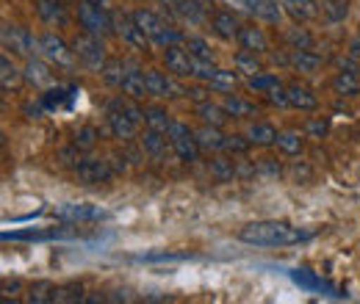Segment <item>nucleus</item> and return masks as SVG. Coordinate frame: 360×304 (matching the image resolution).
Segmentation results:
<instances>
[{"label":"nucleus","instance_id":"1","mask_svg":"<svg viewBox=\"0 0 360 304\" xmlns=\"http://www.w3.org/2000/svg\"><path fill=\"white\" fill-rule=\"evenodd\" d=\"M236 238L250 246H294V244L308 241L311 232H305L288 221H280V218H261V221L244 224L236 232Z\"/></svg>","mask_w":360,"mask_h":304},{"label":"nucleus","instance_id":"2","mask_svg":"<svg viewBox=\"0 0 360 304\" xmlns=\"http://www.w3.org/2000/svg\"><path fill=\"white\" fill-rule=\"evenodd\" d=\"M136 20V25L147 34V39L153 42V47H161V50H167V47H175V44H183L186 39V34L178 31L175 25H169L158 11H150V8H136L131 11Z\"/></svg>","mask_w":360,"mask_h":304},{"label":"nucleus","instance_id":"3","mask_svg":"<svg viewBox=\"0 0 360 304\" xmlns=\"http://www.w3.org/2000/svg\"><path fill=\"white\" fill-rule=\"evenodd\" d=\"M75 17H78V25L91 34V37H111L114 34V14L111 8H103V6H94L89 0H81L78 8H75Z\"/></svg>","mask_w":360,"mask_h":304},{"label":"nucleus","instance_id":"4","mask_svg":"<svg viewBox=\"0 0 360 304\" xmlns=\"http://www.w3.org/2000/svg\"><path fill=\"white\" fill-rule=\"evenodd\" d=\"M70 44H72V50H75V58H78L86 70H91V72H100V70H103V64L108 61L105 44H103L100 37H91V34L84 31V34H78Z\"/></svg>","mask_w":360,"mask_h":304},{"label":"nucleus","instance_id":"5","mask_svg":"<svg viewBox=\"0 0 360 304\" xmlns=\"http://www.w3.org/2000/svg\"><path fill=\"white\" fill-rule=\"evenodd\" d=\"M0 37H3L6 53H11V55H22V58L39 55V37H34L31 31H25V28H20V25L3 22Z\"/></svg>","mask_w":360,"mask_h":304},{"label":"nucleus","instance_id":"6","mask_svg":"<svg viewBox=\"0 0 360 304\" xmlns=\"http://www.w3.org/2000/svg\"><path fill=\"white\" fill-rule=\"evenodd\" d=\"M39 55L50 61V64H56V67H61V70H70L72 64H75V50H72V44L64 42L58 34H53V31H47L39 37Z\"/></svg>","mask_w":360,"mask_h":304},{"label":"nucleus","instance_id":"7","mask_svg":"<svg viewBox=\"0 0 360 304\" xmlns=\"http://www.w3.org/2000/svg\"><path fill=\"white\" fill-rule=\"evenodd\" d=\"M111 14H114V37H120L136 53H147L153 47L147 34L136 25L134 14H122V11H111Z\"/></svg>","mask_w":360,"mask_h":304},{"label":"nucleus","instance_id":"8","mask_svg":"<svg viewBox=\"0 0 360 304\" xmlns=\"http://www.w3.org/2000/svg\"><path fill=\"white\" fill-rule=\"evenodd\" d=\"M144 78H147L150 97H155V100H180V97H186V86H180L172 75H167L161 70H144Z\"/></svg>","mask_w":360,"mask_h":304},{"label":"nucleus","instance_id":"9","mask_svg":"<svg viewBox=\"0 0 360 304\" xmlns=\"http://www.w3.org/2000/svg\"><path fill=\"white\" fill-rule=\"evenodd\" d=\"M164 64H167V72H172L175 78H197V58H191L183 44L164 50Z\"/></svg>","mask_w":360,"mask_h":304},{"label":"nucleus","instance_id":"10","mask_svg":"<svg viewBox=\"0 0 360 304\" xmlns=\"http://www.w3.org/2000/svg\"><path fill=\"white\" fill-rule=\"evenodd\" d=\"M236 44L241 50H250V53H258V55H269L271 42L269 37L264 34V28H258L255 22H241L238 34H236Z\"/></svg>","mask_w":360,"mask_h":304},{"label":"nucleus","instance_id":"11","mask_svg":"<svg viewBox=\"0 0 360 304\" xmlns=\"http://www.w3.org/2000/svg\"><path fill=\"white\" fill-rule=\"evenodd\" d=\"M53 216L64 218V221H100L105 218V211L89 202H61L53 208Z\"/></svg>","mask_w":360,"mask_h":304},{"label":"nucleus","instance_id":"12","mask_svg":"<svg viewBox=\"0 0 360 304\" xmlns=\"http://www.w3.org/2000/svg\"><path fill=\"white\" fill-rule=\"evenodd\" d=\"M105 125H108V133L120 141H131L136 133H139V122H136L131 114H125L120 105H108V114H105Z\"/></svg>","mask_w":360,"mask_h":304},{"label":"nucleus","instance_id":"13","mask_svg":"<svg viewBox=\"0 0 360 304\" xmlns=\"http://www.w3.org/2000/svg\"><path fill=\"white\" fill-rule=\"evenodd\" d=\"M75 174H78V180L86 183V185H91V183H108L111 177H117L114 169H111V161H108V158H91V155L78 164Z\"/></svg>","mask_w":360,"mask_h":304},{"label":"nucleus","instance_id":"14","mask_svg":"<svg viewBox=\"0 0 360 304\" xmlns=\"http://www.w3.org/2000/svg\"><path fill=\"white\" fill-rule=\"evenodd\" d=\"M211 14H214L211 0H183L180 8L175 11V17L186 25H205V22H211Z\"/></svg>","mask_w":360,"mask_h":304},{"label":"nucleus","instance_id":"15","mask_svg":"<svg viewBox=\"0 0 360 304\" xmlns=\"http://www.w3.org/2000/svg\"><path fill=\"white\" fill-rule=\"evenodd\" d=\"M139 144H141V150H144V155L150 158V161H167V150H172V141H169V136L161 131H153V128H144V133L139 136Z\"/></svg>","mask_w":360,"mask_h":304},{"label":"nucleus","instance_id":"16","mask_svg":"<svg viewBox=\"0 0 360 304\" xmlns=\"http://www.w3.org/2000/svg\"><path fill=\"white\" fill-rule=\"evenodd\" d=\"M22 78H25V84H31L34 88H50L56 84V78H53V72H50V61H45L42 55L25 58Z\"/></svg>","mask_w":360,"mask_h":304},{"label":"nucleus","instance_id":"17","mask_svg":"<svg viewBox=\"0 0 360 304\" xmlns=\"http://www.w3.org/2000/svg\"><path fill=\"white\" fill-rule=\"evenodd\" d=\"M208 25H211V31H214L222 42H236V34H238V28H241V22H238V17H236L233 8H219V11H214Z\"/></svg>","mask_w":360,"mask_h":304},{"label":"nucleus","instance_id":"18","mask_svg":"<svg viewBox=\"0 0 360 304\" xmlns=\"http://www.w3.org/2000/svg\"><path fill=\"white\" fill-rule=\"evenodd\" d=\"M280 6H283V11H285L294 22H300V25L311 22V20H316V17L321 14L319 0H280Z\"/></svg>","mask_w":360,"mask_h":304},{"label":"nucleus","instance_id":"19","mask_svg":"<svg viewBox=\"0 0 360 304\" xmlns=\"http://www.w3.org/2000/svg\"><path fill=\"white\" fill-rule=\"evenodd\" d=\"M324 58L314 50H291V70L300 75H316L321 70Z\"/></svg>","mask_w":360,"mask_h":304},{"label":"nucleus","instance_id":"20","mask_svg":"<svg viewBox=\"0 0 360 304\" xmlns=\"http://www.w3.org/2000/svg\"><path fill=\"white\" fill-rule=\"evenodd\" d=\"M122 94H128L131 100H144L150 97V88H147V78H144V70L141 67H128V75L122 81Z\"/></svg>","mask_w":360,"mask_h":304},{"label":"nucleus","instance_id":"21","mask_svg":"<svg viewBox=\"0 0 360 304\" xmlns=\"http://www.w3.org/2000/svg\"><path fill=\"white\" fill-rule=\"evenodd\" d=\"M285 91H288L291 108H297V111H316L319 108V97L314 94V88L302 86V84H288Z\"/></svg>","mask_w":360,"mask_h":304},{"label":"nucleus","instance_id":"22","mask_svg":"<svg viewBox=\"0 0 360 304\" xmlns=\"http://www.w3.org/2000/svg\"><path fill=\"white\" fill-rule=\"evenodd\" d=\"M194 136H197V144H200L202 150H211V152H225L227 133H222V128H217V125H205V122H202V128H197V131H194Z\"/></svg>","mask_w":360,"mask_h":304},{"label":"nucleus","instance_id":"23","mask_svg":"<svg viewBox=\"0 0 360 304\" xmlns=\"http://www.w3.org/2000/svg\"><path fill=\"white\" fill-rule=\"evenodd\" d=\"M222 105L230 114V119H252V117H258V105L244 100V97H238V94H225Z\"/></svg>","mask_w":360,"mask_h":304},{"label":"nucleus","instance_id":"24","mask_svg":"<svg viewBox=\"0 0 360 304\" xmlns=\"http://www.w3.org/2000/svg\"><path fill=\"white\" fill-rule=\"evenodd\" d=\"M194 114L200 117V122H205V125H217V128H222L227 119H230V114L225 111V105H222V103H211V100L197 103V105H194Z\"/></svg>","mask_w":360,"mask_h":304},{"label":"nucleus","instance_id":"25","mask_svg":"<svg viewBox=\"0 0 360 304\" xmlns=\"http://www.w3.org/2000/svg\"><path fill=\"white\" fill-rule=\"evenodd\" d=\"M244 136L252 141V147H271V144H277L280 131L274 125H269V122H250Z\"/></svg>","mask_w":360,"mask_h":304},{"label":"nucleus","instance_id":"26","mask_svg":"<svg viewBox=\"0 0 360 304\" xmlns=\"http://www.w3.org/2000/svg\"><path fill=\"white\" fill-rule=\"evenodd\" d=\"M169 141H172V152L178 155V161H183V164H194L200 158V152H202V147L197 144V136L194 133L169 138Z\"/></svg>","mask_w":360,"mask_h":304},{"label":"nucleus","instance_id":"27","mask_svg":"<svg viewBox=\"0 0 360 304\" xmlns=\"http://www.w3.org/2000/svg\"><path fill=\"white\" fill-rule=\"evenodd\" d=\"M37 14L47 25H64L67 22V8L61 0H37Z\"/></svg>","mask_w":360,"mask_h":304},{"label":"nucleus","instance_id":"28","mask_svg":"<svg viewBox=\"0 0 360 304\" xmlns=\"http://www.w3.org/2000/svg\"><path fill=\"white\" fill-rule=\"evenodd\" d=\"M128 67H131V61H122V58H108V61L103 64V70H100V78H103L108 86L122 88V81H125V75H128Z\"/></svg>","mask_w":360,"mask_h":304},{"label":"nucleus","instance_id":"29","mask_svg":"<svg viewBox=\"0 0 360 304\" xmlns=\"http://www.w3.org/2000/svg\"><path fill=\"white\" fill-rule=\"evenodd\" d=\"M233 70L241 75V78H250V75H258L264 72V64L258 58V53H250V50H238L233 55Z\"/></svg>","mask_w":360,"mask_h":304},{"label":"nucleus","instance_id":"30","mask_svg":"<svg viewBox=\"0 0 360 304\" xmlns=\"http://www.w3.org/2000/svg\"><path fill=\"white\" fill-rule=\"evenodd\" d=\"M183 47L188 50V55H191V58L205 61V64H214V50H211V42H208L205 37H200V34H186Z\"/></svg>","mask_w":360,"mask_h":304},{"label":"nucleus","instance_id":"31","mask_svg":"<svg viewBox=\"0 0 360 304\" xmlns=\"http://www.w3.org/2000/svg\"><path fill=\"white\" fill-rule=\"evenodd\" d=\"M20 81H25V78H22V70L11 61L8 53H3V55H0V86H3V91L17 88L20 86Z\"/></svg>","mask_w":360,"mask_h":304},{"label":"nucleus","instance_id":"32","mask_svg":"<svg viewBox=\"0 0 360 304\" xmlns=\"http://www.w3.org/2000/svg\"><path fill=\"white\" fill-rule=\"evenodd\" d=\"M283 39H285V44L291 47V50H314V34L308 31V28H302L300 22H294L291 28H285V34H283Z\"/></svg>","mask_w":360,"mask_h":304},{"label":"nucleus","instance_id":"33","mask_svg":"<svg viewBox=\"0 0 360 304\" xmlns=\"http://www.w3.org/2000/svg\"><path fill=\"white\" fill-rule=\"evenodd\" d=\"M208 172L211 177L217 180V183H233L236 177H238V169H236V164L225 158V155H214L211 161H208Z\"/></svg>","mask_w":360,"mask_h":304},{"label":"nucleus","instance_id":"34","mask_svg":"<svg viewBox=\"0 0 360 304\" xmlns=\"http://www.w3.org/2000/svg\"><path fill=\"white\" fill-rule=\"evenodd\" d=\"M319 6H321L324 22L330 25H338L349 17V0H319Z\"/></svg>","mask_w":360,"mask_h":304},{"label":"nucleus","instance_id":"35","mask_svg":"<svg viewBox=\"0 0 360 304\" xmlns=\"http://www.w3.org/2000/svg\"><path fill=\"white\" fill-rule=\"evenodd\" d=\"M277 150H280L283 155H288V158H297V155H302V150H305V136L297 131H283L277 136Z\"/></svg>","mask_w":360,"mask_h":304},{"label":"nucleus","instance_id":"36","mask_svg":"<svg viewBox=\"0 0 360 304\" xmlns=\"http://www.w3.org/2000/svg\"><path fill=\"white\" fill-rule=\"evenodd\" d=\"M172 122H175V119H172V114H169L164 105H147V108H144V125H147V128L167 133Z\"/></svg>","mask_w":360,"mask_h":304},{"label":"nucleus","instance_id":"37","mask_svg":"<svg viewBox=\"0 0 360 304\" xmlns=\"http://www.w3.org/2000/svg\"><path fill=\"white\" fill-rule=\"evenodd\" d=\"M333 88H335V94H341V97H358L360 75L358 72H338V75L333 78Z\"/></svg>","mask_w":360,"mask_h":304},{"label":"nucleus","instance_id":"38","mask_svg":"<svg viewBox=\"0 0 360 304\" xmlns=\"http://www.w3.org/2000/svg\"><path fill=\"white\" fill-rule=\"evenodd\" d=\"M244 86L250 88V91L266 94L269 88L283 86V81H280V75H274V72H258V75H250V78H244Z\"/></svg>","mask_w":360,"mask_h":304},{"label":"nucleus","instance_id":"39","mask_svg":"<svg viewBox=\"0 0 360 304\" xmlns=\"http://www.w3.org/2000/svg\"><path fill=\"white\" fill-rule=\"evenodd\" d=\"M56 291H58V285H53V282H34L28 288V302H56Z\"/></svg>","mask_w":360,"mask_h":304},{"label":"nucleus","instance_id":"40","mask_svg":"<svg viewBox=\"0 0 360 304\" xmlns=\"http://www.w3.org/2000/svg\"><path fill=\"white\" fill-rule=\"evenodd\" d=\"M97 138H100V131H97V128H91V125H84V128H78V131H75V136H72V144H75L78 150L89 152V150H94Z\"/></svg>","mask_w":360,"mask_h":304},{"label":"nucleus","instance_id":"41","mask_svg":"<svg viewBox=\"0 0 360 304\" xmlns=\"http://www.w3.org/2000/svg\"><path fill=\"white\" fill-rule=\"evenodd\" d=\"M81 152H84V150H78L75 144H70V147H61V150L56 152V161H58L61 166H67V169H78V164L84 161Z\"/></svg>","mask_w":360,"mask_h":304},{"label":"nucleus","instance_id":"42","mask_svg":"<svg viewBox=\"0 0 360 304\" xmlns=\"http://www.w3.org/2000/svg\"><path fill=\"white\" fill-rule=\"evenodd\" d=\"M238 78H241L238 72H230V70H222V67H219L217 75H214V81H211L208 86L214 88V91H230V88L238 84Z\"/></svg>","mask_w":360,"mask_h":304},{"label":"nucleus","instance_id":"43","mask_svg":"<svg viewBox=\"0 0 360 304\" xmlns=\"http://www.w3.org/2000/svg\"><path fill=\"white\" fill-rule=\"evenodd\" d=\"M250 147H252V141H250L247 136H238V133H227L225 152H233V155H244V152H250Z\"/></svg>","mask_w":360,"mask_h":304},{"label":"nucleus","instance_id":"44","mask_svg":"<svg viewBox=\"0 0 360 304\" xmlns=\"http://www.w3.org/2000/svg\"><path fill=\"white\" fill-rule=\"evenodd\" d=\"M84 299V288L81 285H58L56 291V302H81Z\"/></svg>","mask_w":360,"mask_h":304},{"label":"nucleus","instance_id":"45","mask_svg":"<svg viewBox=\"0 0 360 304\" xmlns=\"http://www.w3.org/2000/svg\"><path fill=\"white\" fill-rule=\"evenodd\" d=\"M266 103L269 105H274V108H291V103H288V91H285V86H274V88H269L266 94Z\"/></svg>","mask_w":360,"mask_h":304},{"label":"nucleus","instance_id":"46","mask_svg":"<svg viewBox=\"0 0 360 304\" xmlns=\"http://www.w3.org/2000/svg\"><path fill=\"white\" fill-rule=\"evenodd\" d=\"M214 88L208 86V84H200V86H186V97L188 100H194V103H205V100H211L208 94H211Z\"/></svg>","mask_w":360,"mask_h":304},{"label":"nucleus","instance_id":"47","mask_svg":"<svg viewBox=\"0 0 360 304\" xmlns=\"http://www.w3.org/2000/svg\"><path fill=\"white\" fill-rule=\"evenodd\" d=\"M280 161L277 158H261L258 161V174H266V177H280Z\"/></svg>","mask_w":360,"mask_h":304},{"label":"nucleus","instance_id":"48","mask_svg":"<svg viewBox=\"0 0 360 304\" xmlns=\"http://www.w3.org/2000/svg\"><path fill=\"white\" fill-rule=\"evenodd\" d=\"M327 128H330V125H327V119H321V117H319V119H311V122L305 125V133H308V136H314V138H321V136L327 133Z\"/></svg>","mask_w":360,"mask_h":304},{"label":"nucleus","instance_id":"49","mask_svg":"<svg viewBox=\"0 0 360 304\" xmlns=\"http://www.w3.org/2000/svg\"><path fill=\"white\" fill-rule=\"evenodd\" d=\"M108 161H111V169H114V174H125V172H128V164H125L128 158H125V155H111Z\"/></svg>","mask_w":360,"mask_h":304},{"label":"nucleus","instance_id":"50","mask_svg":"<svg viewBox=\"0 0 360 304\" xmlns=\"http://www.w3.org/2000/svg\"><path fill=\"white\" fill-rule=\"evenodd\" d=\"M180 3H183V0H158V6H161L167 14H172V17H175V11L180 8Z\"/></svg>","mask_w":360,"mask_h":304},{"label":"nucleus","instance_id":"51","mask_svg":"<svg viewBox=\"0 0 360 304\" xmlns=\"http://www.w3.org/2000/svg\"><path fill=\"white\" fill-rule=\"evenodd\" d=\"M347 55H352V58H358V61H360V37H355V39L349 42V47H347Z\"/></svg>","mask_w":360,"mask_h":304},{"label":"nucleus","instance_id":"52","mask_svg":"<svg viewBox=\"0 0 360 304\" xmlns=\"http://www.w3.org/2000/svg\"><path fill=\"white\" fill-rule=\"evenodd\" d=\"M89 3H94V6H103V8H111V3H114V0H89Z\"/></svg>","mask_w":360,"mask_h":304},{"label":"nucleus","instance_id":"53","mask_svg":"<svg viewBox=\"0 0 360 304\" xmlns=\"http://www.w3.org/2000/svg\"><path fill=\"white\" fill-rule=\"evenodd\" d=\"M61 3H64V0H61Z\"/></svg>","mask_w":360,"mask_h":304}]
</instances>
